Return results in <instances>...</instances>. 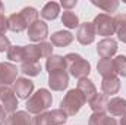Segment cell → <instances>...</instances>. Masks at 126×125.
<instances>
[{
    "instance_id": "obj_1",
    "label": "cell",
    "mask_w": 126,
    "mask_h": 125,
    "mask_svg": "<svg viewBox=\"0 0 126 125\" xmlns=\"http://www.w3.org/2000/svg\"><path fill=\"white\" fill-rule=\"evenodd\" d=\"M66 61V68L70 72V75H73L78 80L87 78L90 71H91V65L87 59H84L81 55L78 53H69L64 56Z\"/></svg>"
},
{
    "instance_id": "obj_2",
    "label": "cell",
    "mask_w": 126,
    "mask_h": 125,
    "mask_svg": "<svg viewBox=\"0 0 126 125\" xmlns=\"http://www.w3.org/2000/svg\"><path fill=\"white\" fill-rule=\"evenodd\" d=\"M51 102H53V97L48 90L46 88H40L35 94H32L31 97L27 100V112L30 113H43L46 109H48L51 106Z\"/></svg>"
},
{
    "instance_id": "obj_3",
    "label": "cell",
    "mask_w": 126,
    "mask_h": 125,
    "mask_svg": "<svg viewBox=\"0 0 126 125\" xmlns=\"http://www.w3.org/2000/svg\"><path fill=\"white\" fill-rule=\"evenodd\" d=\"M84 104H85V97L78 88H73V90H69L67 94L64 96V99L60 103V109L67 116H73L81 110Z\"/></svg>"
},
{
    "instance_id": "obj_4",
    "label": "cell",
    "mask_w": 126,
    "mask_h": 125,
    "mask_svg": "<svg viewBox=\"0 0 126 125\" xmlns=\"http://www.w3.org/2000/svg\"><path fill=\"white\" fill-rule=\"evenodd\" d=\"M51 55H53V44L47 41L24 47V62H38L40 58H50Z\"/></svg>"
},
{
    "instance_id": "obj_5",
    "label": "cell",
    "mask_w": 126,
    "mask_h": 125,
    "mask_svg": "<svg viewBox=\"0 0 126 125\" xmlns=\"http://www.w3.org/2000/svg\"><path fill=\"white\" fill-rule=\"evenodd\" d=\"M94 30L95 34L98 35H104L106 38H110V35H113L116 32V25H114V18L107 15V13H100L94 18Z\"/></svg>"
},
{
    "instance_id": "obj_6",
    "label": "cell",
    "mask_w": 126,
    "mask_h": 125,
    "mask_svg": "<svg viewBox=\"0 0 126 125\" xmlns=\"http://www.w3.org/2000/svg\"><path fill=\"white\" fill-rule=\"evenodd\" d=\"M67 119V115L62 109H54L51 112H43L32 119V125H62Z\"/></svg>"
},
{
    "instance_id": "obj_7",
    "label": "cell",
    "mask_w": 126,
    "mask_h": 125,
    "mask_svg": "<svg viewBox=\"0 0 126 125\" xmlns=\"http://www.w3.org/2000/svg\"><path fill=\"white\" fill-rule=\"evenodd\" d=\"M0 102L6 113H13L18 107V99L15 90L10 85H3L0 84Z\"/></svg>"
},
{
    "instance_id": "obj_8",
    "label": "cell",
    "mask_w": 126,
    "mask_h": 125,
    "mask_svg": "<svg viewBox=\"0 0 126 125\" xmlns=\"http://www.w3.org/2000/svg\"><path fill=\"white\" fill-rule=\"evenodd\" d=\"M28 37L31 38L32 41H44L47 37H48V27L47 24H44L43 21H35L32 25L28 27Z\"/></svg>"
},
{
    "instance_id": "obj_9",
    "label": "cell",
    "mask_w": 126,
    "mask_h": 125,
    "mask_svg": "<svg viewBox=\"0 0 126 125\" xmlns=\"http://www.w3.org/2000/svg\"><path fill=\"white\" fill-rule=\"evenodd\" d=\"M95 38V30L93 22H84L78 27V32H76V40L87 46V44H91Z\"/></svg>"
},
{
    "instance_id": "obj_10",
    "label": "cell",
    "mask_w": 126,
    "mask_h": 125,
    "mask_svg": "<svg viewBox=\"0 0 126 125\" xmlns=\"http://www.w3.org/2000/svg\"><path fill=\"white\" fill-rule=\"evenodd\" d=\"M117 50V43L114 38H104L98 43L97 46V53L100 55L101 59H110Z\"/></svg>"
},
{
    "instance_id": "obj_11",
    "label": "cell",
    "mask_w": 126,
    "mask_h": 125,
    "mask_svg": "<svg viewBox=\"0 0 126 125\" xmlns=\"http://www.w3.org/2000/svg\"><path fill=\"white\" fill-rule=\"evenodd\" d=\"M13 90L15 94L19 97V99H30L34 90V83L28 78H18L15 81V85H13Z\"/></svg>"
},
{
    "instance_id": "obj_12",
    "label": "cell",
    "mask_w": 126,
    "mask_h": 125,
    "mask_svg": "<svg viewBox=\"0 0 126 125\" xmlns=\"http://www.w3.org/2000/svg\"><path fill=\"white\" fill-rule=\"evenodd\" d=\"M18 69L12 63H0V84L9 85L15 83L18 78Z\"/></svg>"
},
{
    "instance_id": "obj_13",
    "label": "cell",
    "mask_w": 126,
    "mask_h": 125,
    "mask_svg": "<svg viewBox=\"0 0 126 125\" xmlns=\"http://www.w3.org/2000/svg\"><path fill=\"white\" fill-rule=\"evenodd\" d=\"M69 84V77L64 71H59V72H53L48 75V85L51 87V90L54 91H62L67 87Z\"/></svg>"
},
{
    "instance_id": "obj_14",
    "label": "cell",
    "mask_w": 126,
    "mask_h": 125,
    "mask_svg": "<svg viewBox=\"0 0 126 125\" xmlns=\"http://www.w3.org/2000/svg\"><path fill=\"white\" fill-rule=\"evenodd\" d=\"M4 125H32V118L30 112L18 110V112L10 113L4 119Z\"/></svg>"
},
{
    "instance_id": "obj_15",
    "label": "cell",
    "mask_w": 126,
    "mask_h": 125,
    "mask_svg": "<svg viewBox=\"0 0 126 125\" xmlns=\"http://www.w3.org/2000/svg\"><path fill=\"white\" fill-rule=\"evenodd\" d=\"M107 110L111 116L123 118L126 115V100L122 97H113L111 100H109Z\"/></svg>"
},
{
    "instance_id": "obj_16",
    "label": "cell",
    "mask_w": 126,
    "mask_h": 125,
    "mask_svg": "<svg viewBox=\"0 0 126 125\" xmlns=\"http://www.w3.org/2000/svg\"><path fill=\"white\" fill-rule=\"evenodd\" d=\"M76 88H78V90L82 93V96L85 97V102H91V100L94 99V96L97 94V88H95V85L93 84V81L88 80V78H82V80H79Z\"/></svg>"
},
{
    "instance_id": "obj_17",
    "label": "cell",
    "mask_w": 126,
    "mask_h": 125,
    "mask_svg": "<svg viewBox=\"0 0 126 125\" xmlns=\"http://www.w3.org/2000/svg\"><path fill=\"white\" fill-rule=\"evenodd\" d=\"M120 88V81L117 77H110V78H103L101 81V90L106 96H113L117 94Z\"/></svg>"
},
{
    "instance_id": "obj_18",
    "label": "cell",
    "mask_w": 126,
    "mask_h": 125,
    "mask_svg": "<svg viewBox=\"0 0 126 125\" xmlns=\"http://www.w3.org/2000/svg\"><path fill=\"white\" fill-rule=\"evenodd\" d=\"M46 69L48 71V74L64 71L66 69V61H64V58L57 56V55H51L47 59V62H46Z\"/></svg>"
},
{
    "instance_id": "obj_19",
    "label": "cell",
    "mask_w": 126,
    "mask_h": 125,
    "mask_svg": "<svg viewBox=\"0 0 126 125\" xmlns=\"http://www.w3.org/2000/svg\"><path fill=\"white\" fill-rule=\"evenodd\" d=\"M73 41V35L69 31H57L51 35V44L57 47H66Z\"/></svg>"
},
{
    "instance_id": "obj_20",
    "label": "cell",
    "mask_w": 126,
    "mask_h": 125,
    "mask_svg": "<svg viewBox=\"0 0 126 125\" xmlns=\"http://www.w3.org/2000/svg\"><path fill=\"white\" fill-rule=\"evenodd\" d=\"M97 69H98V72L103 78L116 77V69H114V65H113V59H101L97 65Z\"/></svg>"
},
{
    "instance_id": "obj_21",
    "label": "cell",
    "mask_w": 126,
    "mask_h": 125,
    "mask_svg": "<svg viewBox=\"0 0 126 125\" xmlns=\"http://www.w3.org/2000/svg\"><path fill=\"white\" fill-rule=\"evenodd\" d=\"M107 104H109V100H107L106 94L97 93L94 99L90 102V107L93 109L94 113H104V110H107Z\"/></svg>"
},
{
    "instance_id": "obj_22",
    "label": "cell",
    "mask_w": 126,
    "mask_h": 125,
    "mask_svg": "<svg viewBox=\"0 0 126 125\" xmlns=\"http://www.w3.org/2000/svg\"><path fill=\"white\" fill-rule=\"evenodd\" d=\"M9 21V30L13 32H21L24 31L25 28H28V24L25 22V19L22 18L21 13H13L7 18Z\"/></svg>"
},
{
    "instance_id": "obj_23",
    "label": "cell",
    "mask_w": 126,
    "mask_h": 125,
    "mask_svg": "<svg viewBox=\"0 0 126 125\" xmlns=\"http://www.w3.org/2000/svg\"><path fill=\"white\" fill-rule=\"evenodd\" d=\"M59 12H60L59 4H57L56 1H48V3L41 9V12H40V13H41V16H43L44 19L53 21V19H56V18H57Z\"/></svg>"
},
{
    "instance_id": "obj_24",
    "label": "cell",
    "mask_w": 126,
    "mask_h": 125,
    "mask_svg": "<svg viewBox=\"0 0 126 125\" xmlns=\"http://www.w3.org/2000/svg\"><path fill=\"white\" fill-rule=\"evenodd\" d=\"M88 125H117V122L114 118L107 116L106 113H93L90 116Z\"/></svg>"
},
{
    "instance_id": "obj_25",
    "label": "cell",
    "mask_w": 126,
    "mask_h": 125,
    "mask_svg": "<svg viewBox=\"0 0 126 125\" xmlns=\"http://www.w3.org/2000/svg\"><path fill=\"white\" fill-rule=\"evenodd\" d=\"M114 25H116V32L119 35V40L126 43V15L114 16Z\"/></svg>"
},
{
    "instance_id": "obj_26",
    "label": "cell",
    "mask_w": 126,
    "mask_h": 125,
    "mask_svg": "<svg viewBox=\"0 0 126 125\" xmlns=\"http://www.w3.org/2000/svg\"><path fill=\"white\" fill-rule=\"evenodd\" d=\"M62 22H63V25L67 27V28H76V27H79V19H78V16L72 10H64L63 12Z\"/></svg>"
},
{
    "instance_id": "obj_27",
    "label": "cell",
    "mask_w": 126,
    "mask_h": 125,
    "mask_svg": "<svg viewBox=\"0 0 126 125\" xmlns=\"http://www.w3.org/2000/svg\"><path fill=\"white\" fill-rule=\"evenodd\" d=\"M21 72H24L28 77H35L41 72V66L38 62H24L21 66Z\"/></svg>"
},
{
    "instance_id": "obj_28",
    "label": "cell",
    "mask_w": 126,
    "mask_h": 125,
    "mask_svg": "<svg viewBox=\"0 0 126 125\" xmlns=\"http://www.w3.org/2000/svg\"><path fill=\"white\" fill-rule=\"evenodd\" d=\"M21 15H22V18L25 19V22L28 24V27L32 25L35 21H38V12H37V9H34V7H24L21 12H19Z\"/></svg>"
},
{
    "instance_id": "obj_29",
    "label": "cell",
    "mask_w": 126,
    "mask_h": 125,
    "mask_svg": "<svg viewBox=\"0 0 126 125\" xmlns=\"http://www.w3.org/2000/svg\"><path fill=\"white\" fill-rule=\"evenodd\" d=\"M7 59L13 62H24V47L10 46V49L7 50Z\"/></svg>"
},
{
    "instance_id": "obj_30",
    "label": "cell",
    "mask_w": 126,
    "mask_h": 125,
    "mask_svg": "<svg viewBox=\"0 0 126 125\" xmlns=\"http://www.w3.org/2000/svg\"><path fill=\"white\" fill-rule=\"evenodd\" d=\"M93 4L100 7V9H103L104 12H114L117 9V6H119V1L117 0H106V1H95V0H93Z\"/></svg>"
},
{
    "instance_id": "obj_31",
    "label": "cell",
    "mask_w": 126,
    "mask_h": 125,
    "mask_svg": "<svg viewBox=\"0 0 126 125\" xmlns=\"http://www.w3.org/2000/svg\"><path fill=\"white\" fill-rule=\"evenodd\" d=\"M113 65H114V69H116V74L126 77V58L125 56H116L113 59Z\"/></svg>"
},
{
    "instance_id": "obj_32",
    "label": "cell",
    "mask_w": 126,
    "mask_h": 125,
    "mask_svg": "<svg viewBox=\"0 0 126 125\" xmlns=\"http://www.w3.org/2000/svg\"><path fill=\"white\" fill-rule=\"evenodd\" d=\"M7 30H9V21L4 15H0V35H3Z\"/></svg>"
},
{
    "instance_id": "obj_33",
    "label": "cell",
    "mask_w": 126,
    "mask_h": 125,
    "mask_svg": "<svg viewBox=\"0 0 126 125\" xmlns=\"http://www.w3.org/2000/svg\"><path fill=\"white\" fill-rule=\"evenodd\" d=\"M10 49V43H9V38L6 35H0V52H4V50H9Z\"/></svg>"
},
{
    "instance_id": "obj_34",
    "label": "cell",
    "mask_w": 126,
    "mask_h": 125,
    "mask_svg": "<svg viewBox=\"0 0 126 125\" xmlns=\"http://www.w3.org/2000/svg\"><path fill=\"white\" fill-rule=\"evenodd\" d=\"M76 3H78L76 0H69V1H67V0H62V6L66 9V10H70L72 7H75Z\"/></svg>"
},
{
    "instance_id": "obj_35",
    "label": "cell",
    "mask_w": 126,
    "mask_h": 125,
    "mask_svg": "<svg viewBox=\"0 0 126 125\" xmlns=\"http://www.w3.org/2000/svg\"><path fill=\"white\" fill-rule=\"evenodd\" d=\"M4 119H6V112H4L3 106L0 104V122H4Z\"/></svg>"
},
{
    "instance_id": "obj_36",
    "label": "cell",
    "mask_w": 126,
    "mask_h": 125,
    "mask_svg": "<svg viewBox=\"0 0 126 125\" xmlns=\"http://www.w3.org/2000/svg\"><path fill=\"white\" fill-rule=\"evenodd\" d=\"M3 12H4V6H3V3L0 1V15H3Z\"/></svg>"
},
{
    "instance_id": "obj_37",
    "label": "cell",
    "mask_w": 126,
    "mask_h": 125,
    "mask_svg": "<svg viewBox=\"0 0 126 125\" xmlns=\"http://www.w3.org/2000/svg\"><path fill=\"white\" fill-rule=\"evenodd\" d=\"M120 125H126V115L122 118V119H120Z\"/></svg>"
},
{
    "instance_id": "obj_38",
    "label": "cell",
    "mask_w": 126,
    "mask_h": 125,
    "mask_svg": "<svg viewBox=\"0 0 126 125\" xmlns=\"http://www.w3.org/2000/svg\"><path fill=\"white\" fill-rule=\"evenodd\" d=\"M0 125H1V122H0Z\"/></svg>"
}]
</instances>
